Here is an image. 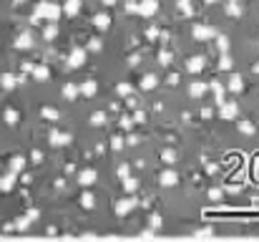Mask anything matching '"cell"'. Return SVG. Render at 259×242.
I'll list each match as a JSON object with an SVG mask.
<instances>
[{"label": "cell", "instance_id": "6da1fadb", "mask_svg": "<svg viewBox=\"0 0 259 242\" xmlns=\"http://www.w3.org/2000/svg\"><path fill=\"white\" fill-rule=\"evenodd\" d=\"M10 5L15 235L257 240L259 0Z\"/></svg>", "mask_w": 259, "mask_h": 242}]
</instances>
